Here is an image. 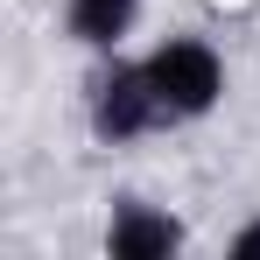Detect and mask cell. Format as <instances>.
Returning <instances> with one entry per match:
<instances>
[{"label":"cell","mask_w":260,"mask_h":260,"mask_svg":"<svg viewBox=\"0 0 260 260\" xmlns=\"http://www.w3.org/2000/svg\"><path fill=\"white\" fill-rule=\"evenodd\" d=\"M225 253H232V260H260V218H246V225L225 239Z\"/></svg>","instance_id":"cell-5"},{"label":"cell","mask_w":260,"mask_h":260,"mask_svg":"<svg viewBox=\"0 0 260 260\" xmlns=\"http://www.w3.org/2000/svg\"><path fill=\"white\" fill-rule=\"evenodd\" d=\"M85 127L99 148H134V141H148L155 127H169V113H162V99L148 85V63L141 56H99V71H91L85 85Z\"/></svg>","instance_id":"cell-1"},{"label":"cell","mask_w":260,"mask_h":260,"mask_svg":"<svg viewBox=\"0 0 260 260\" xmlns=\"http://www.w3.org/2000/svg\"><path fill=\"white\" fill-rule=\"evenodd\" d=\"M141 7L148 0H63V36L78 49H91V56H113L141 28Z\"/></svg>","instance_id":"cell-4"},{"label":"cell","mask_w":260,"mask_h":260,"mask_svg":"<svg viewBox=\"0 0 260 260\" xmlns=\"http://www.w3.org/2000/svg\"><path fill=\"white\" fill-rule=\"evenodd\" d=\"M141 63H148V85L162 99L169 127L211 120L218 106H225V56L204 36H162L155 49H141Z\"/></svg>","instance_id":"cell-2"},{"label":"cell","mask_w":260,"mask_h":260,"mask_svg":"<svg viewBox=\"0 0 260 260\" xmlns=\"http://www.w3.org/2000/svg\"><path fill=\"white\" fill-rule=\"evenodd\" d=\"M99 246H106V260H176L190 246V232H183V218H176L169 204L113 197V218H106Z\"/></svg>","instance_id":"cell-3"}]
</instances>
